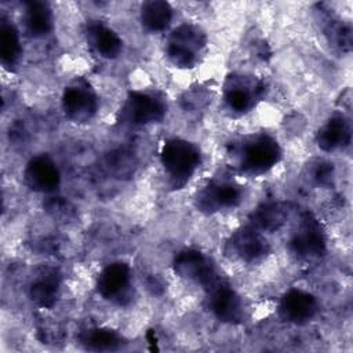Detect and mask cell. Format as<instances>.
I'll return each mask as SVG.
<instances>
[{
	"instance_id": "e0dca14e",
	"label": "cell",
	"mask_w": 353,
	"mask_h": 353,
	"mask_svg": "<svg viewBox=\"0 0 353 353\" xmlns=\"http://www.w3.org/2000/svg\"><path fill=\"white\" fill-rule=\"evenodd\" d=\"M84 34L88 47L101 58L114 59L123 51L121 37L101 21L88 22Z\"/></svg>"
},
{
	"instance_id": "3957f363",
	"label": "cell",
	"mask_w": 353,
	"mask_h": 353,
	"mask_svg": "<svg viewBox=\"0 0 353 353\" xmlns=\"http://www.w3.org/2000/svg\"><path fill=\"white\" fill-rule=\"evenodd\" d=\"M207 47V36L204 30L190 22L178 25L168 36L165 43L167 59L181 69L194 68Z\"/></svg>"
},
{
	"instance_id": "7402d4cb",
	"label": "cell",
	"mask_w": 353,
	"mask_h": 353,
	"mask_svg": "<svg viewBox=\"0 0 353 353\" xmlns=\"http://www.w3.org/2000/svg\"><path fill=\"white\" fill-rule=\"evenodd\" d=\"M85 349L94 352H112L123 347L124 338L112 328H90L81 335L80 342Z\"/></svg>"
},
{
	"instance_id": "52a82bcc",
	"label": "cell",
	"mask_w": 353,
	"mask_h": 353,
	"mask_svg": "<svg viewBox=\"0 0 353 353\" xmlns=\"http://www.w3.org/2000/svg\"><path fill=\"white\" fill-rule=\"evenodd\" d=\"M172 269L176 276L200 287L203 291L223 279L212 258L196 248L178 251L172 259Z\"/></svg>"
},
{
	"instance_id": "5bb4252c",
	"label": "cell",
	"mask_w": 353,
	"mask_h": 353,
	"mask_svg": "<svg viewBox=\"0 0 353 353\" xmlns=\"http://www.w3.org/2000/svg\"><path fill=\"white\" fill-rule=\"evenodd\" d=\"M22 175L25 185L36 193L50 194L61 185V172L57 163L44 153L33 156L25 164Z\"/></svg>"
},
{
	"instance_id": "ac0fdd59",
	"label": "cell",
	"mask_w": 353,
	"mask_h": 353,
	"mask_svg": "<svg viewBox=\"0 0 353 353\" xmlns=\"http://www.w3.org/2000/svg\"><path fill=\"white\" fill-rule=\"evenodd\" d=\"M290 216V208L281 201H268L258 205L250 215V225L262 233L283 228Z\"/></svg>"
},
{
	"instance_id": "5b68a950",
	"label": "cell",
	"mask_w": 353,
	"mask_h": 353,
	"mask_svg": "<svg viewBox=\"0 0 353 353\" xmlns=\"http://www.w3.org/2000/svg\"><path fill=\"white\" fill-rule=\"evenodd\" d=\"M167 114V101L159 91L132 90L127 94L119 116L128 125H148L163 121Z\"/></svg>"
},
{
	"instance_id": "8992f818",
	"label": "cell",
	"mask_w": 353,
	"mask_h": 353,
	"mask_svg": "<svg viewBox=\"0 0 353 353\" xmlns=\"http://www.w3.org/2000/svg\"><path fill=\"white\" fill-rule=\"evenodd\" d=\"M244 189L228 176H214L194 196V207L204 214L233 210L243 201Z\"/></svg>"
},
{
	"instance_id": "ffe728a7",
	"label": "cell",
	"mask_w": 353,
	"mask_h": 353,
	"mask_svg": "<svg viewBox=\"0 0 353 353\" xmlns=\"http://www.w3.org/2000/svg\"><path fill=\"white\" fill-rule=\"evenodd\" d=\"M22 57L21 36L17 26L4 17L0 19V62L4 69L14 70Z\"/></svg>"
},
{
	"instance_id": "ba28073f",
	"label": "cell",
	"mask_w": 353,
	"mask_h": 353,
	"mask_svg": "<svg viewBox=\"0 0 353 353\" xmlns=\"http://www.w3.org/2000/svg\"><path fill=\"white\" fill-rule=\"evenodd\" d=\"M263 91L265 85L254 76L232 73L222 88L223 106L230 114L243 116L256 105Z\"/></svg>"
},
{
	"instance_id": "4fadbf2b",
	"label": "cell",
	"mask_w": 353,
	"mask_h": 353,
	"mask_svg": "<svg viewBox=\"0 0 353 353\" xmlns=\"http://www.w3.org/2000/svg\"><path fill=\"white\" fill-rule=\"evenodd\" d=\"M320 310L319 299L309 291L292 287L285 291L277 305L279 317L292 325L310 323Z\"/></svg>"
},
{
	"instance_id": "6da1fadb",
	"label": "cell",
	"mask_w": 353,
	"mask_h": 353,
	"mask_svg": "<svg viewBox=\"0 0 353 353\" xmlns=\"http://www.w3.org/2000/svg\"><path fill=\"white\" fill-rule=\"evenodd\" d=\"M283 150L277 139L266 132L245 134L230 142L228 157L243 175L259 176L270 171L281 160Z\"/></svg>"
},
{
	"instance_id": "7a4b0ae2",
	"label": "cell",
	"mask_w": 353,
	"mask_h": 353,
	"mask_svg": "<svg viewBox=\"0 0 353 353\" xmlns=\"http://www.w3.org/2000/svg\"><path fill=\"white\" fill-rule=\"evenodd\" d=\"M160 163L172 189H182L196 174L201 163L199 146L185 138L172 137L164 141Z\"/></svg>"
},
{
	"instance_id": "603a6c76",
	"label": "cell",
	"mask_w": 353,
	"mask_h": 353,
	"mask_svg": "<svg viewBox=\"0 0 353 353\" xmlns=\"http://www.w3.org/2000/svg\"><path fill=\"white\" fill-rule=\"evenodd\" d=\"M314 165H316V167L312 170V176H310V178H312L313 181H316L317 183H321V185L330 182L331 178H332V171H331V168L328 167L330 164L325 163V161H319V163H316Z\"/></svg>"
},
{
	"instance_id": "7c38bea8",
	"label": "cell",
	"mask_w": 353,
	"mask_h": 353,
	"mask_svg": "<svg viewBox=\"0 0 353 353\" xmlns=\"http://www.w3.org/2000/svg\"><path fill=\"white\" fill-rule=\"evenodd\" d=\"M225 252L240 262L254 263L270 252V244L265 233L247 225L229 236L225 244Z\"/></svg>"
},
{
	"instance_id": "9c48e42d",
	"label": "cell",
	"mask_w": 353,
	"mask_h": 353,
	"mask_svg": "<svg viewBox=\"0 0 353 353\" xmlns=\"http://www.w3.org/2000/svg\"><path fill=\"white\" fill-rule=\"evenodd\" d=\"M61 108L68 120L76 124H84L95 117L99 108V98L88 81L76 79L63 88Z\"/></svg>"
},
{
	"instance_id": "8fae6325",
	"label": "cell",
	"mask_w": 353,
	"mask_h": 353,
	"mask_svg": "<svg viewBox=\"0 0 353 353\" xmlns=\"http://www.w3.org/2000/svg\"><path fill=\"white\" fill-rule=\"evenodd\" d=\"M204 294L205 306L216 320L233 325L245 320L244 301L225 279L211 285Z\"/></svg>"
},
{
	"instance_id": "9a60e30c",
	"label": "cell",
	"mask_w": 353,
	"mask_h": 353,
	"mask_svg": "<svg viewBox=\"0 0 353 353\" xmlns=\"http://www.w3.org/2000/svg\"><path fill=\"white\" fill-rule=\"evenodd\" d=\"M62 277L57 268L43 266L32 277L28 287V295L40 309H51L58 301Z\"/></svg>"
},
{
	"instance_id": "2e32d148",
	"label": "cell",
	"mask_w": 353,
	"mask_h": 353,
	"mask_svg": "<svg viewBox=\"0 0 353 353\" xmlns=\"http://www.w3.org/2000/svg\"><path fill=\"white\" fill-rule=\"evenodd\" d=\"M352 141L350 120L342 114L335 113L330 116L316 132V143L324 152L343 150Z\"/></svg>"
},
{
	"instance_id": "30bf717a",
	"label": "cell",
	"mask_w": 353,
	"mask_h": 353,
	"mask_svg": "<svg viewBox=\"0 0 353 353\" xmlns=\"http://www.w3.org/2000/svg\"><path fill=\"white\" fill-rule=\"evenodd\" d=\"M132 269L128 263L116 261L108 263L98 274L95 288L98 295L112 303L127 305L134 294Z\"/></svg>"
},
{
	"instance_id": "44dd1931",
	"label": "cell",
	"mask_w": 353,
	"mask_h": 353,
	"mask_svg": "<svg viewBox=\"0 0 353 353\" xmlns=\"http://www.w3.org/2000/svg\"><path fill=\"white\" fill-rule=\"evenodd\" d=\"M172 8L167 1L150 0L141 6V23L149 33H160L167 30L172 21Z\"/></svg>"
},
{
	"instance_id": "277c9868",
	"label": "cell",
	"mask_w": 353,
	"mask_h": 353,
	"mask_svg": "<svg viewBox=\"0 0 353 353\" xmlns=\"http://www.w3.org/2000/svg\"><path fill=\"white\" fill-rule=\"evenodd\" d=\"M290 252L302 262H314L327 252V236L312 212H303L288 239Z\"/></svg>"
},
{
	"instance_id": "d6986e66",
	"label": "cell",
	"mask_w": 353,
	"mask_h": 353,
	"mask_svg": "<svg viewBox=\"0 0 353 353\" xmlns=\"http://www.w3.org/2000/svg\"><path fill=\"white\" fill-rule=\"evenodd\" d=\"M25 32L33 39H41L51 33L54 17L50 6L43 1H30L23 11Z\"/></svg>"
}]
</instances>
